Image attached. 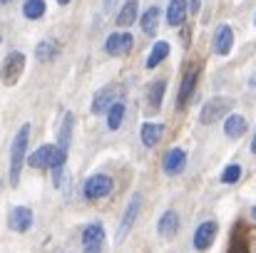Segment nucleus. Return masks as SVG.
I'll use <instances>...</instances> for the list:
<instances>
[{
	"instance_id": "nucleus-13",
	"label": "nucleus",
	"mask_w": 256,
	"mask_h": 253,
	"mask_svg": "<svg viewBox=\"0 0 256 253\" xmlns=\"http://www.w3.org/2000/svg\"><path fill=\"white\" fill-rule=\"evenodd\" d=\"M114 102H117V99H114V89H112V87H104V89H100V92L94 94V99H92V112H94V114H102V112H107Z\"/></svg>"
},
{
	"instance_id": "nucleus-10",
	"label": "nucleus",
	"mask_w": 256,
	"mask_h": 253,
	"mask_svg": "<svg viewBox=\"0 0 256 253\" xmlns=\"http://www.w3.org/2000/svg\"><path fill=\"white\" fill-rule=\"evenodd\" d=\"M234 45V30L229 25H219L216 32H214V52L216 55H229Z\"/></svg>"
},
{
	"instance_id": "nucleus-24",
	"label": "nucleus",
	"mask_w": 256,
	"mask_h": 253,
	"mask_svg": "<svg viewBox=\"0 0 256 253\" xmlns=\"http://www.w3.org/2000/svg\"><path fill=\"white\" fill-rule=\"evenodd\" d=\"M157 22H160V10L157 7H150L144 15H142V30L147 35H154L157 32Z\"/></svg>"
},
{
	"instance_id": "nucleus-29",
	"label": "nucleus",
	"mask_w": 256,
	"mask_h": 253,
	"mask_svg": "<svg viewBox=\"0 0 256 253\" xmlns=\"http://www.w3.org/2000/svg\"><path fill=\"white\" fill-rule=\"evenodd\" d=\"M252 152L256 154V134H254V139H252Z\"/></svg>"
},
{
	"instance_id": "nucleus-2",
	"label": "nucleus",
	"mask_w": 256,
	"mask_h": 253,
	"mask_svg": "<svg viewBox=\"0 0 256 253\" xmlns=\"http://www.w3.org/2000/svg\"><path fill=\"white\" fill-rule=\"evenodd\" d=\"M229 112H232V99L214 97V99H209V102L204 104V109H202L199 119H202V124H216V122H219V119H224Z\"/></svg>"
},
{
	"instance_id": "nucleus-19",
	"label": "nucleus",
	"mask_w": 256,
	"mask_h": 253,
	"mask_svg": "<svg viewBox=\"0 0 256 253\" xmlns=\"http://www.w3.org/2000/svg\"><path fill=\"white\" fill-rule=\"evenodd\" d=\"M164 89H167V84L164 80H154V82L150 84V92H147V102H150V107L157 112V109H162V97H164Z\"/></svg>"
},
{
	"instance_id": "nucleus-18",
	"label": "nucleus",
	"mask_w": 256,
	"mask_h": 253,
	"mask_svg": "<svg viewBox=\"0 0 256 253\" xmlns=\"http://www.w3.org/2000/svg\"><path fill=\"white\" fill-rule=\"evenodd\" d=\"M167 55H170V42H164V40L154 42V45H152V50H150V55H147V67H150V70H152V67H157Z\"/></svg>"
},
{
	"instance_id": "nucleus-28",
	"label": "nucleus",
	"mask_w": 256,
	"mask_h": 253,
	"mask_svg": "<svg viewBox=\"0 0 256 253\" xmlns=\"http://www.w3.org/2000/svg\"><path fill=\"white\" fill-rule=\"evenodd\" d=\"M189 5H192V10H196L199 7V0H189Z\"/></svg>"
},
{
	"instance_id": "nucleus-22",
	"label": "nucleus",
	"mask_w": 256,
	"mask_h": 253,
	"mask_svg": "<svg viewBox=\"0 0 256 253\" xmlns=\"http://www.w3.org/2000/svg\"><path fill=\"white\" fill-rule=\"evenodd\" d=\"M134 17H137V0H127L122 5V12L117 15V25L120 27H130L134 22Z\"/></svg>"
},
{
	"instance_id": "nucleus-26",
	"label": "nucleus",
	"mask_w": 256,
	"mask_h": 253,
	"mask_svg": "<svg viewBox=\"0 0 256 253\" xmlns=\"http://www.w3.org/2000/svg\"><path fill=\"white\" fill-rule=\"evenodd\" d=\"M55 52H58V47H55V42H48V40H42L40 45H38V60H50V57H55Z\"/></svg>"
},
{
	"instance_id": "nucleus-16",
	"label": "nucleus",
	"mask_w": 256,
	"mask_h": 253,
	"mask_svg": "<svg viewBox=\"0 0 256 253\" xmlns=\"http://www.w3.org/2000/svg\"><path fill=\"white\" fill-rule=\"evenodd\" d=\"M196 80H199V70H192L184 80H182V87H179V97H176V102H179V107H184L186 104V99L192 97V92H194V87H196Z\"/></svg>"
},
{
	"instance_id": "nucleus-9",
	"label": "nucleus",
	"mask_w": 256,
	"mask_h": 253,
	"mask_svg": "<svg viewBox=\"0 0 256 253\" xmlns=\"http://www.w3.org/2000/svg\"><path fill=\"white\" fill-rule=\"evenodd\" d=\"M216 231H219L216 221H204V224L196 229V234H194V246H196L199 251H206V249L212 246V241L216 239Z\"/></svg>"
},
{
	"instance_id": "nucleus-20",
	"label": "nucleus",
	"mask_w": 256,
	"mask_h": 253,
	"mask_svg": "<svg viewBox=\"0 0 256 253\" xmlns=\"http://www.w3.org/2000/svg\"><path fill=\"white\" fill-rule=\"evenodd\" d=\"M124 112H127V107H124V102H114L110 109H107V127L114 132V129H120V124H122V119H124Z\"/></svg>"
},
{
	"instance_id": "nucleus-17",
	"label": "nucleus",
	"mask_w": 256,
	"mask_h": 253,
	"mask_svg": "<svg viewBox=\"0 0 256 253\" xmlns=\"http://www.w3.org/2000/svg\"><path fill=\"white\" fill-rule=\"evenodd\" d=\"M176 229H179V216H176V211H164V216L160 219V236H164V239H172L174 234H176Z\"/></svg>"
},
{
	"instance_id": "nucleus-14",
	"label": "nucleus",
	"mask_w": 256,
	"mask_h": 253,
	"mask_svg": "<svg viewBox=\"0 0 256 253\" xmlns=\"http://www.w3.org/2000/svg\"><path fill=\"white\" fill-rule=\"evenodd\" d=\"M162 132H164V127L157 124V122H147V124H142V132H140L142 144H144V147H154V144H160Z\"/></svg>"
},
{
	"instance_id": "nucleus-21",
	"label": "nucleus",
	"mask_w": 256,
	"mask_h": 253,
	"mask_svg": "<svg viewBox=\"0 0 256 253\" xmlns=\"http://www.w3.org/2000/svg\"><path fill=\"white\" fill-rule=\"evenodd\" d=\"M72 124H75V117L72 114H65L62 119V127H60V137H58V147L60 149H70V139H72Z\"/></svg>"
},
{
	"instance_id": "nucleus-23",
	"label": "nucleus",
	"mask_w": 256,
	"mask_h": 253,
	"mask_svg": "<svg viewBox=\"0 0 256 253\" xmlns=\"http://www.w3.org/2000/svg\"><path fill=\"white\" fill-rule=\"evenodd\" d=\"M22 15L30 17V20H38L45 15V0H25L22 5Z\"/></svg>"
},
{
	"instance_id": "nucleus-3",
	"label": "nucleus",
	"mask_w": 256,
	"mask_h": 253,
	"mask_svg": "<svg viewBox=\"0 0 256 253\" xmlns=\"http://www.w3.org/2000/svg\"><path fill=\"white\" fill-rule=\"evenodd\" d=\"M112 189H114V181L110 179V176H104V174H94V176H90L85 181V199L90 201H97V199H104V196H110L112 194Z\"/></svg>"
},
{
	"instance_id": "nucleus-1",
	"label": "nucleus",
	"mask_w": 256,
	"mask_h": 253,
	"mask_svg": "<svg viewBox=\"0 0 256 253\" xmlns=\"http://www.w3.org/2000/svg\"><path fill=\"white\" fill-rule=\"evenodd\" d=\"M28 142H30V124H22L10 144V184L20 181V169L25 164V152H28Z\"/></svg>"
},
{
	"instance_id": "nucleus-8",
	"label": "nucleus",
	"mask_w": 256,
	"mask_h": 253,
	"mask_svg": "<svg viewBox=\"0 0 256 253\" xmlns=\"http://www.w3.org/2000/svg\"><path fill=\"white\" fill-rule=\"evenodd\" d=\"M140 209H142V196H140V194H134V196H132V201H130V206H127V211H124V216H122V224H120V229H117V244H122V241H124V236H127V231L132 229V224H134V219H137Z\"/></svg>"
},
{
	"instance_id": "nucleus-6",
	"label": "nucleus",
	"mask_w": 256,
	"mask_h": 253,
	"mask_svg": "<svg viewBox=\"0 0 256 253\" xmlns=\"http://www.w3.org/2000/svg\"><path fill=\"white\" fill-rule=\"evenodd\" d=\"M132 45H134V40H132L130 32H114V35L107 37L104 50H107L112 57H120V55H127V52L132 50Z\"/></svg>"
},
{
	"instance_id": "nucleus-12",
	"label": "nucleus",
	"mask_w": 256,
	"mask_h": 253,
	"mask_svg": "<svg viewBox=\"0 0 256 253\" xmlns=\"http://www.w3.org/2000/svg\"><path fill=\"white\" fill-rule=\"evenodd\" d=\"M186 12H189L186 0H170V5H167V22L172 27H179L186 20Z\"/></svg>"
},
{
	"instance_id": "nucleus-11",
	"label": "nucleus",
	"mask_w": 256,
	"mask_h": 253,
	"mask_svg": "<svg viewBox=\"0 0 256 253\" xmlns=\"http://www.w3.org/2000/svg\"><path fill=\"white\" fill-rule=\"evenodd\" d=\"M184 164H186V154H184V149H179V147H174L167 152V157H164V171L174 176V174H182L184 171Z\"/></svg>"
},
{
	"instance_id": "nucleus-32",
	"label": "nucleus",
	"mask_w": 256,
	"mask_h": 253,
	"mask_svg": "<svg viewBox=\"0 0 256 253\" xmlns=\"http://www.w3.org/2000/svg\"><path fill=\"white\" fill-rule=\"evenodd\" d=\"M0 2H10V0H0Z\"/></svg>"
},
{
	"instance_id": "nucleus-30",
	"label": "nucleus",
	"mask_w": 256,
	"mask_h": 253,
	"mask_svg": "<svg viewBox=\"0 0 256 253\" xmlns=\"http://www.w3.org/2000/svg\"><path fill=\"white\" fill-rule=\"evenodd\" d=\"M58 2H60V5H70V0H58Z\"/></svg>"
},
{
	"instance_id": "nucleus-7",
	"label": "nucleus",
	"mask_w": 256,
	"mask_h": 253,
	"mask_svg": "<svg viewBox=\"0 0 256 253\" xmlns=\"http://www.w3.org/2000/svg\"><path fill=\"white\" fill-rule=\"evenodd\" d=\"M8 224H10L12 231L25 234V231H30V226H32V211H30L28 206H15V209H10V214H8Z\"/></svg>"
},
{
	"instance_id": "nucleus-4",
	"label": "nucleus",
	"mask_w": 256,
	"mask_h": 253,
	"mask_svg": "<svg viewBox=\"0 0 256 253\" xmlns=\"http://www.w3.org/2000/svg\"><path fill=\"white\" fill-rule=\"evenodd\" d=\"M25 70V55L22 52H10L5 57V67H2V82L5 84H15L20 80Z\"/></svg>"
},
{
	"instance_id": "nucleus-31",
	"label": "nucleus",
	"mask_w": 256,
	"mask_h": 253,
	"mask_svg": "<svg viewBox=\"0 0 256 253\" xmlns=\"http://www.w3.org/2000/svg\"><path fill=\"white\" fill-rule=\"evenodd\" d=\"M252 216H254V219H256V206H254V211H252Z\"/></svg>"
},
{
	"instance_id": "nucleus-5",
	"label": "nucleus",
	"mask_w": 256,
	"mask_h": 253,
	"mask_svg": "<svg viewBox=\"0 0 256 253\" xmlns=\"http://www.w3.org/2000/svg\"><path fill=\"white\" fill-rule=\"evenodd\" d=\"M82 246H85V253H102V246H104V229L102 224H90L85 231H82Z\"/></svg>"
},
{
	"instance_id": "nucleus-15",
	"label": "nucleus",
	"mask_w": 256,
	"mask_h": 253,
	"mask_svg": "<svg viewBox=\"0 0 256 253\" xmlns=\"http://www.w3.org/2000/svg\"><path fill=\"white\" fill-rule=\"evenodd\" d=\"M244 132H246V119H244L242 114H229L226 122H224V134H226L229 139H236V137H242Z\"/></svg>"
},
{
	"instance_id": "nucleus-27",
	"label": "nucleus",
	"mask_w": 256,
	"mask_h": 253,
	"mask_svg": "<svg viewBox=\"0 0 256 253\" xmlns=\"http://www.w3.org/2000/svg\"><path fill=\"white\" fill-rule=\"evenodd\" d=\"M102 5H104V12H112V10L117 7V0H104Z\"/></svg>"
},
{
	"instance_id": "nucleus-25",
	"label": "nucleus",
	"mask_w": 256,
	"mask_h": 253,
	"mask_svg": "<svg viewBox=\"0 0 256 253\" xmlns=\"http://www.w3.org/2000/svg\"><path fill=\"white\" fill-rule=\"evenodd\" d=\"M242 179V167L239 164H229L222 171V184H236Z\"/></svg>"
}]
</instances>
